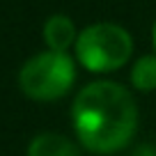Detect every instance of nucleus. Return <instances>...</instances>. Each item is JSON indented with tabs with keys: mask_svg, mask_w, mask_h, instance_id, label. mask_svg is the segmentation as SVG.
<instances>
[{
	"mask_svg": "<svg viewBox=\"0 0 156 156\" xmlns=\"http://www.w3.org/2000/svg\"><path fill=\"white\" fill-rule=\"evenodd\" d=\"M78 140L94 154H112L131 142L138 129V106L131 92L112 80L85 85L71 106Z\"/></svg>",
	"mask_w": 156,
	"mask_h": 156,
	"instance_id": "f257e3e1",
	"label": "nucleus"
},
{
	"mask_svg": "<svg viewBox=\"0 0 156 156\" xmlns=\"http://www.w3.org/2000/svg\"><path fill=\"white\" fill-rule=\"evenodd\" d=\"M76 80V64L67 53L44 51L25 60L19 71V87L34 101H58Z\"/></svg>",
	"mask_w": 156,
	"mask_h": 156,
	"instance_id": "f03ea898",
	"label": "nucleus"
},
{
	"mask_svg": "<svg viewBox=\"0 0 156 156\" xmlns=\"http://www.w3.org/2000/svg\"><path fill=\"white\" fill-rule=\"evenodd\" d=\"M76 60L87 71L106 73L124 67L133 53V39L117 23H94L76 39Z\"/></svg>",
	"mask_w": 156,
	"mask_h": 156,
	"instance_id": "7ed1b4c3",
	"label": "nucleus"
},
{
	"mask_svg": "<svg viewBox=\"0 0 156 156\" xmlns=\"http://www.w3.org/2000/svg\"><path fill=\"white\" fill-rule=\"evenodd\" d=\"M76 28L69 16L55 14L44 23V41L48 51H58V53H67L71 46H76Z\"/></svg>",
	"mask_w": 156,
	"mask_h": 156,
	"instance_id": "20e7f679",
	"label": "nucleus"
},
{
	"mask_svg": "<svg viewBox=\"0 0 156 156\" xmlns=\"http://www.w3.org/2000/svg\"><path fill=\"white\" fill-rule=\"evenodd\" d=\"M28 156H80V149L60 133H41L28 145Z\"/></svg>",
	"mask_w": 156,
	"mask_h": 156,
	"instance_id": "39448f33",
	"label": "nucleus"
},
{
	"mask_svg": "<svg viewBox=\"0 0 156 156\" xmlns=\"http://www.w3.org/2000/svg\"><path fill=\"white\" fill-rule=\"evenodd\" d=\"M131 83L140 92L156 90V55H142L131 69Z\"/></svg>",
	"mask_w": 156,
	"mask_h": 156,
	"instance_id": "423d86ee",
	"label": "nucleus"
},
{
	"mask_svg": "<svg viewBox=\"0 0 156 156\" xmlns=\"http://www.w3.org/2000/svg\"><path fill=\"white\" fill-rule=\"evenodd\" d=\"M151 39H154V48H156V23H154V30H151Z\"/></svg>",
	"mask_w": 156,
	"mask_h": 156,
	"instance_id": "0eeeda50",
	"label": "nucleus"
}]
</instances>
